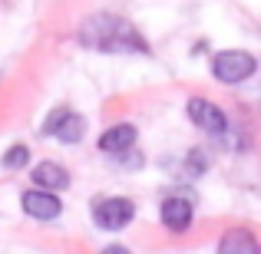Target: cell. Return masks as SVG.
<instances>
[{"instance_id":"cell-7","label":"cell","mask_w":261,"mask_h":254,"mask_svg":"<svg viewBox=\"0 0 261 254\" xmlns=\"http://www.w3.org/2000/svg\"><path fill=\"white\" fill-rule=\"evenodd\" d=\"M162 224H166L169 231H175V235H182L185 228L192 224V205L185 202V198H166L162 202Z\"/></svg>"},{"instance_id":"cell-9","label":"cell","mask_w":261,"mask_h":254,"mask_svg":"<svg viewBox=\"0 0 261 254\" xmlns=\"http://www.w3.org/2000/svg\"><path fill=\"white\" fill-rule=\"evenodd\" d=\"M33 185H40V188H46V191H57V188H66V185H70V175H66V168L53 165V162H43V165L33 168Z\"/></svg>"},{"instance_id":"cell-8","label":"cell","mask_w":261,"mask_h":254,"mask_svg":"<svg viewBox=\"0 0 261 254\" xmlns=\"http://www.w3.org/2000/svg\"><path fill=\"white\" fill-rule=\"evenodd\" d=\"M133 142H136V126H129V122H119V126L106 129V132L99 135L102 152H126Z\"/></svg>"},{"instance_id":"cell-1","label":"cell","mask_w":261,"mask_h":254,"mask_svg":"<svg viewBox=\"0 0 261 254\" xmlns=\"http://www.w3.org/2000/svg\"><path fill=\"white\" fill-rule=\"evenodd\" d=\"M80 40H83L86 46H93V50H102V53H129V50L146 53V43L136 37V30L129 23H122V20H116V17L86 20Z\"/></svg>"},{"instance_id":"cell-11","label":"cell","mask_w":261,"mask_h":254,"mask_svg":"<svg viewBox=\"0 0 261 254\" xmlns=\"http://www.w3.org/2000/svg\"><path fill=\"white\" fill-rule=\"evenodd\" d=\"M27 159H30L27 146H10V149L4 152V165H7V168H23Z\"/></svg>"},{"instance_id":"cell-3","label":"cell","mask_w":261,"mask_h":254,"mask_svg":"<svg viewBox=\"0 0 261 254\" xmlns=\"http://www.w3.org/2000/svg\"><path fill=\"white\" fill-rule=\"evenodd\" d=\"M133 215H136V205L129 198H102L93 211V221L106 231H119L133 221Z\"/></svg>"},{"instance_id":"cell-6","label":"cell","mask_w":261,"mask_h":254,"mask_svg":"<svg viewBox=\"0 0 261 254\" xmlns=\"http://www.w3.org/2000/svg\"><path fill=\"white\" fill-rule=\"evenodd\" d=\"M189 116H192V122H195L198 129H205V132H212V135H222L225 132V116L218 112V106H212L208 99H192L189 102Z\"/></svg>"},{"instance_id":"cell-2","label":"cell","mask_w":261,"mask_h":254,"mask_svg":"<svg viewBox=\"0 0 261 254\" xmlns=\"http://www.w3.org/2000/svg\"><path fill=\"white\" fill-rule=\"evenodd\" d=\"M258 70L255 57L245 50H225L215 57V63H212V73H215V79H222V83H242V79H248L251 73Z\"/></svg>"},{"instance_id":"cell-5","label":"cell","mask_w":261,"mask_h":254,"mask_svg":"<svg viewBox=\"0 0 261 254\" xmlns=\"http://www.w3.org/2000/svg\"><path fill=\"white\" fill-rule=\"evenodd\" d=\"M23 211L30 218H37V221H53V218L63 211V205H60L57 195H50L46 188H40V191H27L23 195Z\"/></svg>"},{"instance_id":"cell-10","label":"cell","mask_w":261,"mask_h":254,"mask_svg":"<svg viewBox=\"0 0 261 254\" xmlns=\"http://www.w3.org/2000/svg\"><path fill=\"white\" fill-rule=\"evenodd\" d=\"M222 254H231V251H242V254H258V241L248 235V231H228L218 244Z\"/></svg>"},{"instance_id":"cell-4","label":"cell","mask_w":261,"mask_h":254,"mask_svg":"<svg viewBox=\"0 0 261 254\" xmlns=\"http://www.w3.org/2000/svg\"><path fill=\"white\" fill-rule=\"evenodd\" d=\"M83 132H86V119L76 116V112H66V109H57V112L43 122V135H57V139L66 142V146L80 142Z\"/></svg>"}]
</instances>
